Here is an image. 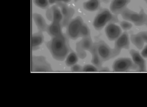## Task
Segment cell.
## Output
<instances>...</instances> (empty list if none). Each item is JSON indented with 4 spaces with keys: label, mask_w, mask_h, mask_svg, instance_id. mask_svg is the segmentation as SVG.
<instances>
[{
    "label": "cell",
    "mask_w": 147,
    "mask_h": 107,
    "mask_svg": "<svg viewBox=\"0 0 147 107\" xmlns=\"http://www.w3.org/2000/svg\"><path fill=\"white\" fill-rule=\"evenodd\" d=\"M33 3L36 7L41 9L47 10L49 8L50 4L47 0H34V1H33Z\"/></svg>",
    "instance_id": "obj_23"
},
{
    "label": "cell",
    "mask_w": 147,
    "mask_h": 107,
    "mask_svg": "<svg viewBox=\"0 0 147 107\" xmlns=\"http://www.w3.org/2000/svg\"><path fill=\"white\" fill-rule=\"evenodd\" d=\"M58 3V1L57 0H49V3L50 5H53V4H57Z\"/></svg>",
    "instance_id": "obj_29"
},
{
    "label": "cell",
    "mask_w": 147,
    "mask_h": 107,
    "mask_svg": "<svg viewBox=\"0 0 147 107\" xmlns=\"http://www.w3.org/2000/svg\"><path fill=\"white\" fill-rule=\"evenodd\" d=\"M84 20L81 16H77L70 21L66 26V37L72 40L80 38V31Z\"/></svg>",
    "instance_id": "obj_4"
},
{
    "label": "cell",
    "mask_w": 147,
    "mask_h": 107,
    "mask_svg": "<svg viewBox=\"0 0 147 107\" xmlns=\"http://www.w3.org/2000/svg\"><path fill=\"white\" fill-rule=\"evenodd\" d=\"M83 67H82L80 65L75 64L71 67L70 70L72 72H82Z\"/></svg>",
    "instance_id": "obj_26"
},
{
    "label": "cell",
    "mask_w": 147,
    "mask_h": 107,
    "mask_svg": "<svg viewBox=\"0 0 147 107\" xmlns=\"http://www.w3.org/2000/svg\"><path fill=\"white\" fill-rule=\"evenodd\" d=\"M32 18L39 31H46L49 25L46 22V20L42 15L39 14L34 13L32 15Z\"/></svg>",
    "instance_id": "obj_17"
},
{
    "label": "cell",
    "mask_w": 147,
    "mask_h": 107,
    "mask_svg": "<svg viewBox=\"0 0 147 107\" xmlns=\"http://www.w3.org/2000/svg\"><path fill=\"white\" fill-rule=\"evenodd\" d=\"M79 60V57L75 52L71 51L70 53L68 55L67 57L65 60V64L67 67H71L78 63Z\"/></svg>",
    "instance_id": "obj_21"
},
{
    "label": "cell",
    "mask_w": 147,
    "mask_h": 107,
    "mask_svg": "<svg viewBox=\"0 0 147 107\" xmlns=\"http://www.w3.org/2000/svg\"><path fill=\"white\" fill-rule=\"evenodd\" d=\"M146 48L147 46L145 45V47L143 48L141 53V56L144 58V59H146L147 57V54H146Z\"/></svg>",
    "instance_id": "obj_27"
},
{
    "label": "cell",
    "mask_w": 147,
    "mask_h": 107,
    "mask_svg": "<svg viewBox=\"0 0 147 107\" xmlns=\"http://www.w3.org/2000/svg\"><path fill=\"white\" fill-rule=\"evenodd\" d=\"M120 27H121V29H122L124 31H127L130 30L132 28L133 25L130 22L123 20L120 22Z\"/></svg>",
    "instance_id": "obj_24"
},
{
    "label": "cell",
    "mask_w": 147,
    "mask_h": 107,
    "mask_svg": "<svg viewBox=\"0 0 147 107\" xmlns=\"http://www.w3.org/2000/svg\"><path fill=\"white\" fill-rule=\"evenodd\" d=\"M57 5L60 8L63 19L61 23L62 27H66L71 20L73 16L75 15V10L68 7L66 4H63L62 1H58Z\"/></svg>",
    "instance_id": "obj_10"
},
{
    "label": "cell",
    "mask_w": 147,
    "mask_h": 107,
    "mask_svg": "<svg viewBox=\"0 0 147 107\" xmlns=\"http://www.w3.org/2000/svg\"><path fill=\"white\" fill-rule=\"evenodd\" d=\"M95 43L96 52L103 62L116 57L113 48H111L105 42L100 41Z\"/></svg>",
    "instance_id": "obj_7"
},
{
    "label": "cell",
    "mask_w": 147,
    "mask_h": 107,
    "mask_svg": "<svg viewBox=\"0 0 147 107\" xmlns=\"http://www.w3.org/2000/svg\"><path fill=\"white\" fill-rule=\"evenodd\" d=\"M118 22V16L113 15L108 9L104 8L101 10L96 15L93 22V26L96 30L100 31L107 24L117 23Z\"/></svg>",
    "instance_id": "obj_2"
},
{
    "label": "cell",
    "mask_w": 147,
    "mask_h": 107,
    "mask_svg": "<svg viewBox=\"0 0 147 107\" xmlns=\"http://www.w3.org/2000/svg\"><path fill=\"white\" fill-rule=\"evenodd\" d=\"M130 3V0H114L110 4V11L117 16L121 15Z\"/></svg>",
    "instance_id": "obj_12"
},
{
    "label": "cell",
    "mask_w": 147,
    "mask_h": 107,
    "mask_svg": "<svg viewBox=\"0 0 147 107\" xmlns=\"http://www.w3.org/2000/svg\"><path fill=\"white\" fill-rule=\"evenodd\" d=\"M44 42V35L43 32L38 31L32 35L31 47L33 51L38 50Z\"/></svg>",
    "instance_id": "obj_18"
},
{
    "label": "cell",
    "mask_w": 147,
    "mask_h": 107,
    "mask_svg": "<svg viewBox=\"0 0 147 107\" xmlns=\"http://www.w3.org/2000/svg\"><path fill=\"white\" fill-rule=\"evenodd\" d=\"M32 72H52L51 64L43 56H32L31 59Z\"/></svg>",
    "instance_id": "obj_5"
},
{
    "label": "cell",
    "mask_w": 147,
    "mask_h": 107,
    "mask_svg": "<svg viewBox=\"0 0 147 107\" xmlns=\"http://www.w3.org/2000/svg\"><path fill=\"white\" fill-rule=\"evenodd\" d=\"M83 8L87 11H96L100 8V1L98 0H90L83 3Z\"/></svg>",
    "instance_id": "obj_19"
},
{
    "label": "cell",
    "mask_w": 147,
    "mask_h": 107,
    "mask_svg": "<svg viewBox=\"0 0 147 107\" xmlns=\"http://www.w3.org/2000/svg\"><path fill=\"white\" fill-rule=\"evenodd\" d=\"M137 66L132 60L128 57H121L114 61L113 70L114 72H127L131 70H137Z\"/></svg>",
    "instance_id": "obj_6"
},
{
    "label": "cell",
    "mask_w": 147,
    "mask_h": 107,
    "mask_svg": "<svg viewBox=\"0 0 147 107\" xmlns=\"http://www.w3.org/2000/svg\"><path fill=\"white\" fill-rule=\"evenodd\" d=\"M98 69L91 64H86L83 67L82 72H98Z\"/></svg>",
    "instance_id": "obj_25"
},
{
    "label": "cell",
    "mask_w": 147,
    "mask_h": 107,
    "mask_svg": "<svg viewBox=\"0 0 147 107\" xmlns=\"http://www.w3.org/2000/svg\"><path fill=\"white\" fill-rule=\"evenodd\" d=\"M62 2L63 3V4H67V3H69L70 2V0H67V1H66V0H64V1H62Z\"/></svg>",
    "instance_id": "obj_30"
},
{
    "label": "cell",
    "mask_w": 147,
    "mask_h": 107,
    "mask_svg": "<svg viewBox=\"0 0 147 107\" xmlns=\"http://www.w3.org/2000/svg\"><path fill=\"white\" fill-rule=\"evenodd\" d=\"M129 53L131 57L132 61L138 67L137 71L140 72H146V61L141 56L139 52L134 49H131L130 50Z\"/></svg>",
    "instance_id": "obj_14"
},
{
    "label": "cell",
    "mask_w": 147,
    "mask_h": 107,
    "mask_svg": "<svg viewBox=\"0 0 147 107\" xmlns=\"http://www.w3.org/2000/svg\"><path fill=\"white\" fill-rule=\"evenodd\" d=\"M130 48V39L126 31L123 32L120 37L115 40L113 48L115 56L119 55L122 49L129 50Z\"/></svg>",
    "instance_id": "obj_9"
},
{
    "label": "cell",
    "mask_w": 147,
    "mask_h": 107,
    "mask_svg": "<svg viewBox=\"0 0 147 107\" xmlns=\"http://www.w3.org/2000/svg\"><path fill=\"white\" fill-rule=\"evenodd\" d=\"M90 53L92 55L91 63L94 66H95L98 69V71H99V70L102 67L103 61L100 59V57L99 56V55L96 52L95 43H94V46H93L91 50L90 51Z\"/></svg>",
    "instance_id": "obj_20"
},
{
    "label": "cell",
    "mask_w": 147,
    "mask_h": 107,
    "mask_svg": "<svg viewBox=\"0 0 147 107\" xmlns=\"http://www.w3.org/2000/svg\"><path fill=\"white\" fill-rule=\"evenodd\" d=\"M105 33L110 41H115L121 35L122 30L114 23H110L105 28Z\"/></svg>",
    "instance_id": "obj_11"
},
{
    "label": "cell",
    "mask_w": 147,
    "mask_h": 107,
    "mask_svg": "<svg viewBox=\"0 0 147 107\" xmlns=\"http://www.w3.org/2000/svg\"><path fill=\"white\" fill-rule=\"evenodd\" d=\"M46 16L47 19L51 22H56L62 23L63 17L60 8L57 5H53L47 9L46 12Z\"/></svg>",
    "instance_id": "obj_13"
},
{
    "label": "cell",
    "mask_w": 147,
    "mask_h": 107,
    "mask_svg": "<svg viewBox=\"0 0 147 107\" xmlns=\"http://www.w3.org/2000/svg\"><path fill=\"white\" fill-rule=\"evenodd\" d=\"M91 37V31L87 25L86 23H83L82 25L80 31V37H82V38H88Z\"/></svg>",
    "instance_id": "obj_22"
},
{
    "label": "cell",
    "mask_w": 147,
    "mask_h": 107,
    "mask_svg": "<svg viewBox=\"0 0 147 107\" xmlns=\"http://www.w3.org/2000/svg\"><path fill=\"white\" fill-rule=\"evenodd\" d=\"M130 41L139 50L143 48L144 44L147 43V32L141 31L136 34L130 35Z\"/></svg>",
    "instance_id": "obj_15"
},
{
    "label": "cell",
    "mask_w": 147,
    "mask_h": 107,
    "mask_svg": "<svg viewBox=\"0 0 147 107\" xmlns=\"http://www.w3.org/2000/svg\"><path fill=\"white\" fill-rule=\"evenodd\" d=\"M99 72H110V70L108 67H102L99 70Z\"/></svg>",
    "instance_id": "obj_28"
},
{
    "label": "cell",
    "mask_w": 147,
    "mask_h": 107,
    "mask_svg": "<svg viewBox=\"0 0 147 107\" xmlns=\"http://www.w3.org/2000/svg\"><path fill=\"white\" fill-rule=\"evenodd\" d=\"M46 32L51 38L63 35L61 23L56 22H51V23L48 26Z\"/></svg>",
    "instance_id": "obj_16"
},
{
    "label": "cell",
    "mask_w": 147,
    "mask_h": 107,
    "mask_svg": "<svg viewBox=\"0 0 147 107\" xmlns=\"http://www.w3.org/2000/svg\"><path fill=\"white\" fill-rule=\"evenodd\" d=\"M94 42H93L91 37L82 38L79 42L76 44V49L78 57L81 59H86L87 56L86 51L90 52Z\"/></svg>",
    "instance_id": "obj_8"
},
{
    "label": "cell",
    "mask_w": 147,
    "mask_h": 107,
    "mask_svg": "<svg viewBox=\"0 0 147 107\" xmlns=\"http://www.w3.org/2000/svg\"><path fill=\"white\" fill-rule=\"evenodd\" d=\"M122 18L126 21L133 23L136 26L147 25V15L145 13L142 8H140V11L138 13L126 8L121 14Z\"/></svg>",
    "instance_id": "obj_3"
},
{
    "label": "cell",
    "mask_w": 147,
    "mask_h": 107,
    "mask_svg": "<svg viewBox=\"0 0 147 107\" xmlns=\"http://www.w3.org/2000/svg\"><path fill=\"white\" fill-rule=\"evenodd\" d=\"M46 46L54 59L58 61H63L70 50L67 37L64 35L51 38Z\"/></svg>",
    "instance_id": "obj_1"
}]
</instances>
